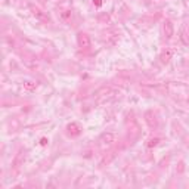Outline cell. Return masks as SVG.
<instances>
[{"label": "cell", "mask_w": 189, "mask_h": 189, "mask_svg": "<svg viewBox=\"0 0 189 189\" xmlns=\"http://www.w3.org/2000/svg\"><path fill=\"white\" fill-rule=\"evenodd\" d=\"M95 3H96L98 6H101V0H95Z\"/></svg>", "instance_id": "10"}, {"label": "cell", "mask_w": 189, "mask_h": 189, "mask_svg": "<svg viewBox=\"0 0 189 189\" xmlns=\"http://www.w3.org/2000/svg\"><path fill=\"white\" fill-rule=\"evenodd\" d=\"M115 139H117V136H115V133H113V132L102 133L101 138H99L101 146H110V145H113L114 142H115Z\"/></svg>", "instance_id": "1"}, {"label": "cell", "mask_w": 189, "mask_h": 189, "mask_svg": "<svg viewBox=\"0 0 189 189\" xmlns=\"http://www.w3.org/2000/svg\"><path fill=\"white\" fill-rule=\"evenodd\" d=\"M188 102H189V99H188Z\"/></svg>", "instance_id": "11"}, {"label": "cell", "mask_w": 189, "mask_h": 189, "mask_svg": "<svg viewBox=\"0 0 189 189\" xmlns=\"http://www.w3.org/2000/svg\"><path fill=\"white\" fill-rule=\"evenodd\" d=\"M146 123H148V126L149 127H157V118H155V115L152 113H146Z\"/></svg>", "instance_id": "6"}, {"label": "cell", "mask_w": 189, "mask_h": 189, "mask_svg": "<svg viewBox=\"0 0 189 189\" xmlns=\"http://www.w3.org/2000/svg\"><path fill=\"white\" fill-rule=\"evenodd\" d=\"M24 87H25L27 90H34V89H36V83H33V81H25V83H24Z\"/></svg>", "instance_id": "7"}, {"label": "cell", "mask_w": 189, "mask_h": 189, "mask_svg": "<svg viewBox=\"0 0 189 189\" xmlns=\"http://www.w3.org/2000/svg\"><path fill=\"white\" fill-rule=\"evenodd\" d=\"M77 43L81 49H89L90 47V38L86 33H78L77 34Z\"/></svg>", "instance_id": "2"}, {"label": "cell", "mask_w": 189, "mask_h": 189, "mask_svg": "<svg viewBox=\"0 0 189 189\" xmlns=\"http://www.w3.org/2000/svg\"><path fill=\"white\" fill-rule=\"evenodd\" d=\"M163 31H164V36L165 38H171L174 34V27L171 24V21H164V25H163Z\"/></svg>", "instance_id": "3"}, {"label": "cell", "mask_w": 189, "mask_h": 189, "mask_svg": "<svg viewBox=\"0 0 189 189\" xmlns=\"http://www.w3.org/2000/svg\"><path fill=\"white\" fill-rule=\"evenodd\" d=\"M158 143H160V139H158V138H152V139H149V140H148V146H149V148H152V146H157Z\"/></svg>", "instance_id": "8"}, {"label": "cell", "mask_w": 189, "mask_h": 189, "mask_svg": "<svg viewBox=\"0 0 189 189\" xmlns=\"http://www.w3.org/2000/svg\"><path fill=\"white\" fill-rule=\"evenodd\" d=\"M171 58H173V50L168 49V47H165V49L160 53V61H161L163 64H168Z\"/></svg>", "instance_id": "4"}, {"label": "cell", "mask_w": 189, "mask_h": 189, "mask_svg": "<svg viewBox=\"0 0 189 189\" xmlns=\"http://www.w3.org/2000/svg\"><path fill=\"white\" fill-rule=\"evenodd\" d=\"M67 130H68V133H70L71 136H78V135L81 133V127H80L77 123L68 124V126H67Z\"/></svg>", "instance_id": "5"}, {"label": "cell", "mask_w": 189, "mask_h": 189, "mask_svg": "<svg viewBox=\"0 0 189 189\" xmlns=\"http://www.w3.org/2000/svg\"><path fill=\"white\" fill-rule=\"evenodd\" d=\"M40 143H41V145H43V146H44V145H46V143H47V139H46V138H43V139H41V142H40Z\"/></svg>", "instance_id": "9"}]
</instances>
